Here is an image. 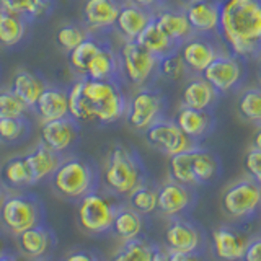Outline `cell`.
Returning <instances> with one entry per match:
<instances>
[{"label":"cell","mask_w":261,"mask_h":261,"mask_svg":"<svg viewBox=\"0 0 261 261\" xmlns=\"http://www.w3.org/2000/svg\"><path fill=\"white\" fill-rule=\"evenodd\" d=\"M121 82L134 88L150 87L159 77V57L150 54L137 41H124L118 51Z\"/></svg>","instance_id":"obj_6"},{"label":"cell","mask_w":261,"mask_h":261,"mask_svg":"<svg viewBox=\"0 0 261 261\" xmlns=\"http://www.w3.org/2000/svg\"><path fill=\"white\" fill-rule=\"evenodd\" d=\"M153 261H170V259H168V251H163V250L159 248L157 251H155Z\"/></svg>","instance_id":"obj_47"},{"label":"cell","mask_w":261,"mask_h":261,"mask_svg":"<svg viewBox=\"0 0 261 261\" xmlns=\"http://www.w3.org/2000/svg\"><path fill=\"white\" fill-rule=\"evenodd\" d=\"M220 209L233 222H250L261 211V185L250 176L237 179L220 196Z\"/></svg>","instance_id":"obj_7"},{"label":"cell","mask_w":261,"mask_h":261,"mask_svg":"<svg viewBox=\"0 0 261 261\" xmlns=\"http://www.w3.org/2000/svg\"><path fill=\"white\" fill-rule=\"evenodd\" d=\"M157 188L152 186L149 181H144L129 194V206L141 216L150 214L157 209Z\"/></svg>","instance_id":"obj_38"},{"label":"cell","mask_w":261,"mask_h":261,"mask_svg":"<svg viewBox=\"0 0 261 261\" xmlns=\"http://www.w3.org/2000/svg\"><path fill=\"white\" fill-rule=\"evenodd\" d=\"M79 139V122L70 116L43 122L41 126V142L57 153L67 152Z\"/></svg>","instance_id":"obj_18"},{"label":"cell","mask_w":261,"mask_h":261,"mask_svg":"<svg viewBox=\"0 0 261 261\" xmlns=\"http://www.w3.org/2000/svg\"><path fill=\"white\" fill-rule=\"evenodd\" d=\"M165 96H163L160 90L150 85L136 88V92L127 98V108L124 118L133 129L145 133L153 122L165 118Z\"/></svg>","instance_id":"obj_9"},{"label":"cell","mask_w":261,"mask_h":261,"mask_svg":"<svg viewBox=\"0 0 261 261\" xmlns=\"http://www.w3.org/2000/svg\"><path fill=\"white\" fill-rule=\"evenodd\" d=\"M31 124L27 118H0V142L15 144L27 139Z\"/></svg>","instance_id":"obj_39"},{"label":"cell","mask_w":261,"mask_h":261,"mask_svg":"<svg viewBox=\"0 0 261 261\" xmlns=\"http://www.w3.org/2000/svg\"><path fill=\"white\" fill-rule=\"evenodd\" d=\"M253 147H256V149L261 150V126H258L255 137H253Z\"/></svg>","instance_id":"obj_48"},{"label":"cell","mask_w":261,"mask_h":261,"mask_svg":"<svg viewBox=\"0 0 261 261\" xmlns=\"http://www.w3.org/2000/svg\"><path fill=\"white\" fill-rule=\"evenodd\" d=\"M176 124L179 129L191 139L194 144H199L204 141L216 126V118L212 111H201L193 108H185L181 106L175 116Z\"/></svg>","instance_id":"obj_23"},{"label":"cell","mask_w":261,"mask_h":261,"mask_svg":"<svg viewBox=\"0 0 261 261\" xmlns=\"http://www.w3.org/2000/svg\"><path fill=\"white\" fill-rule=\"evenodd\" d=\"M0 176H2V181L10 188H24L33 185L24 157H13L8 160L0 170Z\"/></svg>","instance_id":"obj_37"},{"label":"cell","mask_w":261,"mask_h":261,"mask_svg":"<svg viewBox=\"0 0 261 261\" xmlns=\"http://www.w3.org/2000/svg\"><path fill=\"white\" fill-rule=\"evenodd\" d=\"M136 41L144 49H147L150 54L159 57V59L178 49V46L157 27V23H155L153 20L147 24V28L141 33V35H139V38Z\"/></svg>","instance_id":"obj_30"},{"label":"cell","mask_w":261,"mask_h":261,"mask_svg":"<svg viewBox=\"0 0 261 261\" xmlns=\"http://www.w3.org/2000/svg\"><path fill=\"white\" fill-rule=\"evenodd\" d=\"M53 188L65 199H82L98 190V170L92 162L80 157L64 159L51 176Z\"/></svg>","instance_id":"obj_5"},{"label":"cell","mask_w":261,"mask_h":261,"mask_svg":"<svg viewBox=\"0 0 261 261\" xmlns=\"http://www.w3.org/2000/svg\"><path fill=\"white\" fill-rule=\"evenodd\" d=\"M145 139L150 147L168 155V157L179 152L190 150L194 145H199V144H194L191 139L179 129L175 119H167V118H162L157 122H153V124L145 130Z\"/></svg>","instance_id":"obj_13"},{"label":"cell","mask_w":261,"mask_h":261,"mask_svg":"<svg viewBox=\"0 0 261 261\" xmlns=\"http://www.w3.org/2000/svg\"><path fill=\"white\" fill-rule=\"evenodd\" d=\"M214 255L220 261H242L248 248L250 237L237 227H219L212 233Z\"/></svg>","instance_id":"obj_17"},{"label":"cell","mask_w":261,"mask_h":261,"mask_svg":"<svg viewBox=\"0 0 261 261\" xmlns=\"http://www.w3.org/2000/svg\"><path fill=\"white\" fill-rule=\"evenodd\" d=\"M185 12L193 28V33L219 36L220 10L217 0H202V2L186 4Z\"/></svg>","instance_id":"obj_21"},{"label":"cell","mask_w":261,"mask_h":261,"mask_svg":"<svg viewBox=\"0 0 261 261\" xmlns=\"http://www.w3.org/2000/svg\"><path fill=\"white\" fill-rule=\"evenodd\" d=\"M28 110L12 90H0V118H24Z\"/></svg>","instance_id":"obj_41"},{"label":"cell","mask_w":261,"mask_h":261,"mask_svg":"<svg viewBox=\"0 0 261 261\" xmlns=\"http://www.w3.org/2000/svg\"><path fill=\"white\" fill-rule=\"evenodd\" d=\"M201 75L206 79L220 95H227L243 85L245 77H247L245 59L225 51L220 56H217Z\"/></svg>","instance_id":"obj_11"},{"label":"cell","mask_w":261,"mask_h":261,"mask_svg":"<svg viewBox=\"0 0 261 261\" xmlns=\"http://www.w3.org/2000/svg\"><path fill=\"white\" fill-rule=\"evenodd\" d=\"M219 38L242 59L261 54V4L256 0H219Z\"/></svg>","instance_id":"obj_1"},{"label":"cell","mask_w":261,"mask_h":261,"mask_svg":"<svg viewBox=\"0 0 261 261\" xmlns=\"http://www.w3.org/2000/svg\"><path fill=\"white\" fill-rule=\"evenodd\" d=\"M225 51L227 49L219 36L198 35V33H193L178 46V53L193 75H201L209 67V64Z\"/></svg>","instance_id":"obj_12"},{"label":"cell","mask_w":261,"mask_h":261,"mask_svg":"<svg viewBox=\"0 0 261 261\" xmlns=\"http://www.w3.org/2000/svg\"><path fill=\"white\" fill-rule=\"evenodd\" d=\"M129 2H133L139 7H144L150 12H155V10H159L160 7L165 5L167 0H129Z\"/></svg>","instance_id":"obj_45"},{"label":"cell","mask_w":261,"mask_h":261,"mask_svg":"<svg viewBox=\"0 0 261 261\" xmlns=\"http://www.w3.org/2000/svg\"><path fill=\"white\" fill-rule=\"evenodd\" d=\"M168 259L170 261H202L199 253H176V251H168Z\"/></svg>","instance_id":"obj_44"},{"label":"cell","mask_w":261,"mask_h":261,"mask_svg":"<svg viewBox=\"0 0 261 261\" xmlns=\"http://www.w3.org/2000/svg\"><path fill=\"white\" fill-rule=\"evenodd\" d=\"M239 116L253 126H261V85L245 88L237 100Z\"/></svg>","instance_id":"obj_34"},{"label":"cell","mask_w":261,"mask_h":261,"mask_svg":"<svg viewBox=\"0 0 261 261\" xmlns=\"http://www.w3.org/2000/svg\"><path fill=\"white\" fill-rule=\"evenodd\" d=\"M243 165L247 170V175L251 179H255L258 185H261V150L256 147H251L245 155Z\"/></svg>","instance_id":"obj_42"},{"label":"cell","mask_w":261,"mask_h":261,"mask_svg":"<svg viewBox=\"0 0 261 261\" xmlns=\"http://www.w3.org/2000/svg\"><path fill=\"white\" fill-rule=\"evenodd\" d=\"M24 162H27V167L30 171L31 183L35 185L47 176H53L62 159L61 153L54 152L46 144L39 142L30 153L24 155Z\"/></svg>","instance_id":"obj_26"},{"label":"cell","mask_w":261,"mask_h":261,"mask_svg":"<svg viewBox=\"0 0 261 261\" xmlns=\"http://www.w3.org/2000/svg\"><path fill=\"white\" fill-rule=\"evenodd\" d=\"M220 93L202 75H191L181 92V106L201 111H214Z\"/></svg>","instance_id":"obj_19"},{"label":"cell","mask_w":261,"mask_h":261,"mask_svg":"<svg viewBox=\"0 0 261 261\" xmlns=\"http://www.w3.org/2000/svg\"><path fill=\"white\" fill-rule=\"evenodd\" d=\"M0 255H2V242H0Z\"/></svg>","instance_id":"obj_53"},{"label":"cell","mask_w":261,"mask_h":261,"mask_svg":"<svg viewBox=\"0 0 261 261\" xmlns=\"http://www.w3.org/2000/svg\"><path fill=\"white\" fill-rule=\"evenodd\" d=\"M103 179L111 194L129 196L137 186L147 181V173L136 150L124 145H114L106 157Z\"/></svg>","instance_id":"obj_3"},{"label":"cell","mask_w":261,"mask_h":261,"mask_svg":"<svg viewBox=\"0 0 261 261\" xmlns=\"http://www.w3.org/2000/svg\"><path fill=\"white\" fill-rule=\"evenodd\" d=\"M44 206L33 194H10L0 206V220L13 235L43 224Z\"/></svg>","instance_id":"obj_8"},{"label":"cell","mask_w":261,"mask_h":261,"mask_svg":"<svg viewBox=\"0 0 261 261\" xmlns=\"http://www.w3.org/2000/svg\"><path fill=\"white\" fill-rule=\"evenodd\" d=\"M111 230L124 242L136 239L142 232V217L130 206H119L116 216H114Z\"/></svg>","instance_id":"obj_32"},{"label":"cell","mask_w":261,"mask_h":261,"mask_svg":"<svg viewBox=\"0 0 261 261\" xmlns=\"http://www.w3.org/2000/svg\"><path fill=\"white\" fill-rule=\"evenodd\" d=\"M47 84L43 77L30 70H18L12 79L10 90L20 98V100L28 106L30 110L35 108L39 96L43 95Z\"/></svg>","instance_id":"obj_28"},{"label":"cell","mask_w":261,"mask_h":261,"mask_svg":"<svg viewBox=\"0 0 261 261\" xmlns=\"http://www.w3.org/2000/svg\"><path fill=\"white\" fill-rule=\"evenodd\" d=\"M122 0H85L84 24L90 33H105L114 28Z\"/></svg>","instance_id":"obj_16"},{"label":"cell","mask_w":261,"mask_h":261,"mask_svg":"<svg viewBox=\"0 0 261 261\" xmlns=\"http://www.w3.org/2000/svg\"><path fill=\"white\" fill-rule=\"evenodd\" d=\"M16 243L24 256L41 258L54 243V235L47 227H44V224H39L16 235Z\"/></svg>","instance_id":"obj_27"},{"label":"cell","mask_w":261,"mask_h":261,"mask_svg":"<svg viewBox=\"0 0 261 261\" xmlns=\"http://www.w3.org/2000/svg\"><path fill=\"white\" fill-rule=\"evenodd\" d=\"M28 23L23 16L0 8V46L7 49L18 46L27 36Z\"/></svg>","instance_id":"obj_29"},{"label":"cell","mask_w":261,"mask_h":261,"mask_svg":"<svg viewBox=\"0 0 261 261\" xmlns=\"http://www.w3.org/2000/svg\"><path fill=\"white\" fill-rule=\"evenodd\" d=\"M0 261H16V258L13 255H0Z\"/></svg>","instance_id":"obj_50"},{"label":"cell","mask_w":261,"mask_h":261,"mask_svg":"<svg viewBox=\"0 0 261 261\" xmlns=\"http://www.w3.org/2000/svg\"><path fill=\"white\" fill-rule=\"evenodd\" d=\"M242 261H261V237L250 240Z\"/></svg>","instance_id":"obj_43"},{"label":"cell","mask_w":261,"mask_h":261,"mask_svg":"<svg viewBox=\"0 0 261 261\" xmlns=\"http://www.w3.org/2000/svg\"><path fill=\"white\" fill-rule=\"evenodd\" d=\"M168 173L173 181L186 186L209 185L220 175V160L201 145L171 155L168 160Z\"/></svg>","instance_id":"obj_4"},{"label":"cell","mask_w":261,"mask_h":261,"mask_svg":"<svg viewBox=\"0 0 261 261\" xmlns=\"http://www.w3.org/2000/svg\"><path fill=\"white\" fill-rule=\"evenodd\" d=\"M153 21L157 27L165 33V35L173 41L176 46H179L193 35V28L185 12V7H160L159 10L153 12Z\"/></svg>","instance_id":"obj_20"},{"label":"cell","mask_w":261,"mask_h":261,"mask_svg":"<svg viewBox=\"0 0 261 261\" xmlns=\"http://www.w3.org/2000/svg\"><path fill=\"white\" fill-rule=\"evenodd\" d=\"M152 20L153 12L133 2H124L119 10L114 30L119 33L124 41H136Z\"/></svg>","instance_id":"obj_22"},{"label":"cell","mask_w":261,"mask_h":261,"mask_svg":"<svg viewBox=\"0 0 261 261\" xmlns=\"http://www.w3.org/2000/svg\"><path fill=\"white\" fill-rule=\"evenodd\" d=\"M92 35L85 24H77V23H67L59 28L56 35V41L59 47H62L65 53H70L72 49H75L80 43Z\"/></svg>","instance_id":"obj_40"},{"label":"cell","mask_w":261,"mask_h":261,"mask_svg":"<svg viewBox=\"0 0 261 261\" xmlns=\"http://www.w3.org/2000/svg\"><path fill=\"white\" fill-rule=\"evenodd\" d=\"M194 2H202V0H185V4H194Z\"/></svg>","instance_id":"obj_52"},{"label":"cell","mask_w":261,"mask_h":261,"mask_svg":"<svg viewBox=\"0 0 261 261\" xmlns=\"http://www.w3.org/2000/svg\"><path fill=\"white\" fill-rule=\"evenodd\" d=\"M84 79V101L88 122L113 124L126 116L127 98L122 92V84L116 80Z\"/></svg>","instance_id":"obj_2"},{"label":"cell","mask_w":261,"mask_h":261,"mask_svg":"<svg viewBox=\"0 0 261 261\" xmlns=\"http://www.w3.org/2000/svg\"><path fill=\"white\" fill-rule=\"evenodd\" d=\"M105 43L106 39L100 38L98 35H90L84 43H80L75 49H72L69 53V64L73 69V72H77L80 77H84L87 65L95 57V54L100 51Z\"/></svg>","instance_id":"obj_33"},{"label":"cell","mask_w":261,"mask_h":261,"mask_svg":"<svg viewBox=\"0 0 261 261\" xmlns=\"http://www.w3.org/2000/svg\"><path fill=\"white\" fill-rule=\"evenodd\" d=\"M53 5L54 0H0V8L20 15L28 21L44 18Z\"/></svg>","instance_id":"obj_31"},{"label":"cell","mask_w":261,"mask_h":261,"mask_svg":"<svg viewBox=\"0 0 261 261\" xmlns=\"http://www.w3.org/2000/svg\"><path fill=\"white\" fill-rule=\"evenodd\" d=\"M165 242L168 251L176 253H199L202 247V235L191 220L183 216L171 217L165 228Z\"/></svg>","instance_id":"obj_15"},{"label":"cell","mask_w":261,"mask_h":261,"mask_svg":"<svg viewBox=\"0 0 261 261\" xmlns=\"http://www.w3.org/2000/svg\"><path fill=\"white\" fill-rule=\"evenodd\" d=\"M85 79L92 80H116L121 82V70H119V56L106 41L101 49L95 54V57L87 65ZM122 84V82H121Z\"/></svg>","instance_id":"obj_25"},{"label":"cell","mask_w":261,"mask_h":261,"mask_svg":"<svg viewBox=\"0 0 261 261\" xmlns=\"http://www.w3.org/2000/svg\"><path fill=\"white\" fill-rule=\"evenodd\" d=\"M196 193L193 186H186L178 181H168L159 188L157 193V209L165 217L185 216L194 206Z\"/></svg>","instance_id":"obj_14"},{"label":"cell","mask_w":261,"mask_h":261,"mask_svg":"<svg viewBox=\"0 0 261 261\" xmlns=\"http://www.w3.org/2000/svg\"><path fill=\"white\" fill-rule=\"evenodd\" d=\"M121 204L111 196L101 194L98 190L85 194L79 204V222L87 233H103L111 230L114 216Z\"/></svg>","instance_id":"obj_10"},{"label":"cell","mask_w":261,"mask_h":261,"mask_svg":"<svg viewBox=\"0 0 261 261\" xmlns=\"http://www.w3.org/2000/svg\"><path fill=\"white\" fill-rule=\"evenodd\" d=\"M256 77H258V82L261 85V54L256 57Z\"/></svg>","instance_id":"obj_49"},{"label":"cell","mask_w":261,"mask_h":261,"mask_svg":"<svg viewBox=\"0 0 261 261\" xmlns=\"http://www.w3.org/2000/svg\"><path fill=\"white\" fill-rule=\"evenodd\" d=\"M4 199H5V193H4V188H2V185H0V206H2Z\"/></svg>","instance_id":"obj_51"},{"label":"cell","mask_w":261,"mask_h":261,"mask_svg":"<svg viewBox=\"0 0 261 261\" xmlns=\"http://www.w3.org/2000/svg\"><path fill=\"white\" fill-rule=\"evenodd\" d=\"M38 118L41 122L61 119L69 116V96L67 90H64L61 87L47 85L43 95L39 96V100L36 101L35 108Z\"/></svg>","instance_id":"obj_24"},{"label":"cell","mask_w":261,"mask_h":261,"mask_svg":"<svg viewBox=\"0 0 261 261\" xmlns=\"http://www.w3.org/2000/svg\"><path fill=\"white\" fill-rule=\"evenodd\" d=\"M256 2H259V4H261V0H256Z\"/></svg>","instance_id":"obj_54"},{"label":"cell","mask_w":261,"mask_h":261,"mask_svg":"<svg viewBox=\"0 0 261 261\" xmlns=\"http://www.w3.org/2000/svg\"><path fill=\"white\" fill-rule=\"evenodd\" d=\"M193 75L190 69L186 67L183 57L179 56L178 49L167 56L160 57L159 61V77L165 79L168 82H181L188 80Z\"/></svg>","instance_id":"obj_36"},{"label":"cell","mask_w":261,"mask_h":261,"mask_svg":"<svg viewBox=\"0 0 261 261\" xmlns=\"http://www.w3.org/2000/svg\"><path fill=\"white\" fill-rule=\"evenodd\" d=\"M64 261H98V259L95 255H92V253H88V251H75V253H72V255H69Z\"/></svg>","instance_id":"obj_46"},{"label":"cell","mask_w":261,"mask_h":261,"mask_svg":"<svg viewBox=\"0 0 261 261\" xmlns=\"http://www.w3.org/2000/svg\"><path fill=\"white\" fill-rule=\"evenodd\" d=\"M157 250V245L147 242L141 237H136V239L126 240L111 261H153Z\"/></svg>","instance_id":"obj_35"}]
</instances>
